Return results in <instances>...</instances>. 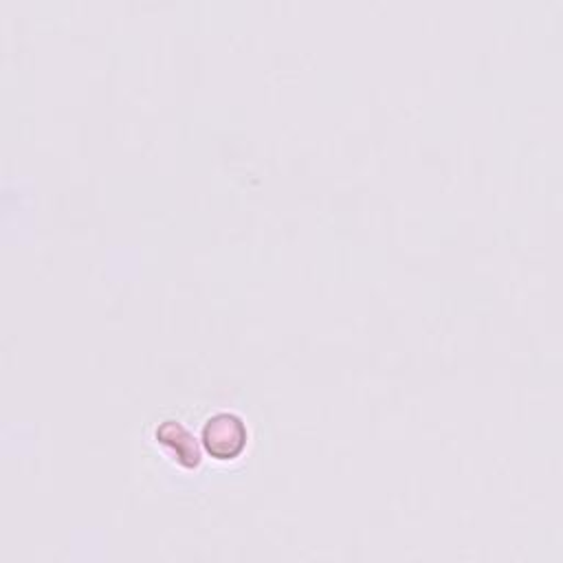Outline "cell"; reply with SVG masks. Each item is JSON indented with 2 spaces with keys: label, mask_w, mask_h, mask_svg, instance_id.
I'll list each match as a JSON object with an SVG mask.
<instances>
[{
  "label": "cell",
  "mask_w": 563,
  "mask_h": 563,
  "mask_svg": "<svg viewBox=\"0 0 563 563\" xmlns=\"http://www.w3.org/2000/svg\"><path fill=\"white\" fill-rule=\"evenodd\" d=\"M249 431L240 416L231 411H218L207 418L200 431L202 449L216 460H233L246 449Z\"/></svg>",
  "instance_id": "6da1fadb"
},
{
  "label": "cell",
  "mask_w": 563,
  "mask_h": 563,
  "mask_svg": "<svg viewBox=\"0 0 563 563\" xmlns=\"http://www.w3.org/2000/svg\"><path fill=\"white\" fill-rule=\"evenodd\" d=\"M156 440L172 449L178 457L180 464L185 466H196L200 462V451L198 444L194 442L191 433L176 420H163L156 427Z\"/></svg>",
  "instance_id": "7a4b0ae2"
}]
</instances>
